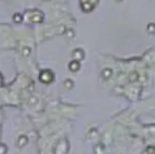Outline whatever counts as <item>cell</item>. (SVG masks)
Wrapping results in <instances>:
<instances>
[{
    "mask_svg": "<svg viewBox=\"0 0 155 154\" xmlns=\"http://www.w3.org/2000/svg\"><path fill=\"white\" fill-rule=\"evenodd\" d=\"M21 20H22L21 15H15V21H21Z\"/></svg>",
    "mask_w": 155,
    "mask_h": 154,
    "instance_id": "6da1fadb",
    "label": "cell"
}]
</instances>
